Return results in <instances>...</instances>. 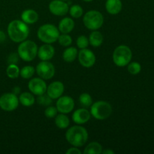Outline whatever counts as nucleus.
<instances>
[{"label":"nucleus","mask_w":154,"mask_h":154,"mask_svg":"<svg viewBox=\"0 0 154 154\" xmlns=\"http://www.w3.org/2000/svg\"><path fill=\"white\" fill-rule=\"evenodd\" d=\"M8 34L12 42L20 43L29 37V29L28 24L20 20H14L8 26Z\"/></svg>","instance_id":"obj_1"},{"label":"nucleus","mask_w":154,"mask_h":154,"mask_svg":"<svg viewBox=\"0 0 154 154\" xmlns=\"http://www.w3.org/2000/svg\"><path fill=\"white\" fill-rule=\"evenodd\" d=\"M89 134L87 129L81 125H76L69 128L66 132V138L73 147H81L88 141Z\"/></svg>","instance_id":"obj_2"},{"label":"nucleus","mask_w":154,"mask_h":154,"mask_svg":"<svg viewBox=\"0 0 154 154\" xmlns=\"http://www.w3.org/2000/svg\"><path fill=\"white\" fill-rule=\"evenodd\" d=\"M60 35L58 27L51 23L41 26L37 32L38 38L45 44H53L57 42Z\"/></svg>","instance_id":"obj_3"},{"label":"nucleus","mask_w":154,"mask_h":154,"mask_svg":"<svg viewBox=\"0 0 154 154\" xmlns=\"http://www.w3.org/2000/svg\"><path fill=\"white\" fill-rule=\"evenodd\" d=\"M20 58L25 62H31L35 60L38 54V46L31 40H25L20 42L17 48Z\"/></svg>","instance_id":"obj_4"},{"label":"nucleus","mask_w":154,"mask_h":154,"mask_svg":"<svg viewBox=\"0 0 154 154\" xmlns=\"http://www.w3.org/2000/svg\"><path fill=\"white\" fill-rule=\"evenodd\" d=\"M113 111L111 104L105 101H97L90 106V114L98 120H104L111 115Z\"/></svg>","instance_id":"obj_5"},{"label":"nucleus","mask_w":154,"mask_h":154,"mask_svg":"<svg viewBox=\"0 0 154 154\" xmlns=\"http://www.w3.org/2000/svg\"><path fill=\"white\" fill-rule=\"evenodd\" d=\"M132 58V51L126 45H119L115 48L113 53V62L118 67L126 66L130 63Z\"/></svg>","instance_id":"obj_6"},{"label":"nucleus","mask_w":154,"mask_h":154,"mask_svg":"<svg viewBox=\"0 0 154 154\" xmlns=\"http://www.w3.org/2000/svg\"><path fill=\"white\" fill-rule=\"evenodd\" d=\"M83 22L87 29L90 30H98L104 23V17L100 11L90 10L87 11L83 17Z\"/></svg>","instance_id":"obj_7"},{"label":"nucleus","mask_w":154,"mask_h":154,"mask_svg":"<svg viewBox=\"0 0 154 154\" xmlns=\"http://www.w3.org/2000/svg\"><path fill=\"white\" fill-rule=\"evenodd\" d=\"M19 99L13 93H6L0 97V108L5 111H13L19 105Z\"/></svg>","instance_id":"obj_8"},{"label":"nucleus","mask_w":154,"mask_h":154,"mask_svg":"<svg viewBox=\"0 0 154 154\" xmlns=\"http://www.w3.org/2000/svg\"><path fill=\"white\" fill-rule=\"evenodd\" d=\"M35 72L39 78L43 80H50L55 75V67L49 61H42L37 65Z\"/></svg>","instance_id":"obj_9"},{"label":"nucleus","mask_w":154,"mask_h":154,"mask_svg":"<svg viewBox=\"0 0 154 154\" xmlns=\"http://www.w3.org/2000/svg\"><path fill=\"white\" fill-rule=\"evenodd\" d=\"M78 61L84 68H91L95 65L96 57L94 53L88 48L81 49L78 54Z\"/></svg>","instance_id":"obj_10"},{"label":"nucleus","mask_w":154,"mask_h":154,"mask_svg":"<svg viewBox=\"0 0 154 154\" xmlns=\"http://www.w3.org/2000/svg\"><path fill=\"white\" fill-rule=\"evenodd\" d=\"M56 108L58 112L62 114H69L75 108V100L73 98L69 96H62L57 99Z\"/></svg>","instance_id":"obj_11"},{"label":"nucleus","mask_w":154,"mask_h":154,"mask_svg":"<svg viewBox=\"0 0 154 154\" xmlns=\"http://www.w3.org/2000/svg\"><path fill=\"white\" fill-rule=\"evenodd\" d=\"M28 87L30 93L38 96L46 93L48 87H47V84L45 80L41 78H34L29 81Z\"/></svg>","instance_id":"obj_12"},{"label":"nucleus","mask_w":154,"mask_h":154,"mask_svg":"<svg viewBox=\"0 0 154 154\" xmlns=\"http://www.w3.org/2000/svg\"><path fill=\"white\" fill-rule=\"evenodd\" d=\"M69 4L63 0H53L49 4V11L55 16H65L69 12Z\"/></svg>","instance_id":"obj_13"},{"label":"nucleus","mask_w":154,"mask_h":154,"mask_svg":"<svg viewBox=\"0 0 154 154\" xmlns=\"http://www.w3.org/2000/svg\"><path fill=\"white\" fill-rule=\"evenodd\" d=\"M64 84L61 81H54L47 87V94L52 99H57L64 93Z\"/></svg>","instance_id":"obj_14"},{"label":"nucleus","mask_w":154,"mask_h":154,"mask_svg":"<svg viewBox=\"0 0 154 154\" xmlns=\"http://www.w3.org/2000/svg\"><path fill=\"white\" fill-rule=\"evenodd\" d=\"M91 114L87 108H82L77 109L72 114V120L78 125H82L87 123L90 120Z\"/></svg>","instance_id":"obj_15"},{"label":"nucleus","mask_w":154,"mask_h":154,"mask_svg":"<svg viewBox=\"0 0 154 154\" xmlns=\"http://www.w3.org/2000/svg\"><path fill=\"white\" fill-rule=\"evenodd\" d=\"M55 54V48L51 44H45L38 48L37 56L42 61H49Z\"/></svg>","instance_id":"obj_16"},{"label":"nucleus","mask_w":154,"mask_h":154,"mask_svg":"<svg viewBox=\"0 0 154 154\" xmlns=\"http://www.w3.org/2000/svg\"><path fill=\"white\" fill-rule=\"evenodd\" d=\"M75 21L71 17H64L59 23L58 29L63 34H69L75 28Z\"/></svg>","instance_id":"obj_17"},{"label":"nucleus","mask_w":154,"mask_h":154,"mask_svg":"<svg viewBox=\"0 0 154 154\" xmlns=\"http://www.w3.org/2000/svg\"><path fill=\"white\" fill-rule=\"evenodd\" d=\"M123 8L121 0H107L105 2V9L108 14L116 15L120 13Z\"/></svg>","instance_id":"obj_18"},{"label":"nucleus","mask_w":154,"mask_h":154,"mask_svg":"<svg viewBox=\"0 0 154 154\" xmlns=\"http://www.w3.org/2000/svg\"><path fill=\"white\" fill-rule=\"evenodd\" d=\"M38 18V14L33 9H26L21 14V20L26 24L35 23Z\"/></svg>","instance_id":"obj_19"},{"label":"nucleus","mask_w":154,"mask_h":154,"mask_svg":"<svg viewBox=\"0 0 154 154\" xmlns=\"http://www.w3.org/2000/svg\"><path fill=\"white\" fill-rule=\"evenodd\" d=\"M104 38L102 33L98 30H93L89 37V43L93 48H99L103 43Z\"/></svg>","instance_id":"obj_20"},{"label":"nucleus","mask_w":154,"mask_h":154,"mask_svg":"<svg viewBox=\"0 0 154 154\" xmlns=\"http://www.w3.org/2000/svg\"><path fill=\"white\" fill-rule=\"evenodd\" d=\"M18 99H19L20 103L25 107L32 106L35 102L34 95L29 92H24V93H20Z\"/></svg>","instance_id":"obj_21"},{"label":"nucleus","mask_w":154,"mask_h":154,"mask_svg":"<svg viewBox=\"0 0 154 154\" xmlns=\"http://www.w3.org/2000/svg\"><path fill=\"white\" fill-rule=\"evenodd\" d=\"M78 51L75 47H67L63 53V59L66 63H72L76 60Z\"/></svg>","instance_id":"obj_22"},{"label":"nucleus","mask_w":154,"mask_h":154,"mask_svg":"<svg viewBox=\"0 0 154 154\" xmlns=\"http://www.w3.org/2000/svg\"><path fill=\"white\" fill-rule=\"evenodd\" d=\"M69 124H70V120L66 114L60 113L55 117V125L59 129H66L69 127Z\"/></svg>","instance_id":"obj_23"},{"label":"nucleus","mask_w":154,"mask_h":154,"mask_svg":"<svg viewBox=\"0 0 154 154\" xmlns=\"http://www.w3.org/2000/svg\"><path fill=\"white\" fill-rule=\"evenodd\" d=\"M102 146L97 141L90 142L84 149V154H100L102 153Z\"/></svg>","instance_id":"obj_24"},{"label":"nucleus","mask_w":154,"mask_h":154,"mask_svg":"<svg viewBox=\"0 0 154 154\" xmlns=\"http://www.w3.org/2000/svg\"><path fill=\"white\" fill-rule=\"evenodd\" d=\"M35 69L32 66H26L20 69V76L23 79H30L33 77Z\"/></svg>","instance_id":"obj_25"},{"label":"nucleus","mask_w":154,"mask_h":154,"mask_svg":"<svg viewBox=\"0 0 154 154\" xmlns=\"http://www.w3.org/2000/svg\"><path fill=\"white\" fill-rule=\"evenodd\" d=\"M79 102H80V105H81L83 108H90L92 104L93 103V98H92V96H90L89 93H82V94L80 95Z\"/></svg>","instance_id":"obj_26"},{"label":"nucleus","mask_w":154,"mask_h":154,"mask_svg":"<svg viewBox=\"0 0 154 154\" xmlns=\"http://www.w3.org/2000/svg\"><path fill=\"white\" fill-rule=\"evenodd\" d=\"M7 76L11 79H16L20 76V69L16 64H9L6 69Z\"/></svg>","instance_id":"obj_27"},{"label":"nucleus","mask_w":154,"mask_h":154,"mask_svg":"<svg viewBox=\"0 0 154 154\" xmlns=\"http://www.w3.org/2000/svg\"><path fill=\"white\" fill-rule=\"evenodd\" d=\"M71 17L73 18H80L83 16L84 9L79 5H73L69 9Z\"/></svg>","instance_id":"obj_28"},{"label":"nucleus","mask_w":154,"mask_h":154,"mask_svg":"<svg viewBox=\"0 0 154 154\" xmlns=\"http://www.w3.org/2000/svg\"><path fill=\"white\" fill-rule=\"evenodd\" d=\"M127 70L131 75H136L139 74L140 72H141V66L138 62H132V63L130 62L127 65Z\"/></svg>","instance_id":"obj_29"},{"label":"nucleus","mask_w":154,"mask_h":154,"mask_svg":"<svg viewBox=\"0 0 154 154\" xmlns=\"http://www.w3.org/2000/svg\"><path fill=\"white\" fill-rule=\"evenodd\" d=\"M58 42L61 46L63 47H69L72 43V38L69 34H63L60 35L58 38Z\"/></svg>","instance_id":"obj_30"},{"label":"nucleus","mask_w":154,"mask_h":154,"mask_svg":"<svg viewBox=\"0 0 154 154\" xmlns=\"http://www.w3.org/2000/svg\"><path fill=\"white\" fill-rule=\"evenodd\" d=\"M36 100H37V102L39 105L45 107L49 106L53 102V99L48 94H46V93L41 95V96H38V98Z\"/></svg>","instance_id":"obj_31"},{"label":"nucleus","mask_w":154,"mask_h":154,"mask_svg":"<svg viewBox=\"0 0 154 154\" xmlns=\"http://www.w3.org/2000/svg\"><path fill=\"white\" fill-rule=\"evenodd\" d=\"M77 46L80 49H84V48H87L89 45V38L85 35H80L79 37L77 38L76 41Z\"/></svg>","instance_id":"obj_32"},{"label":"nucleus","mask_w":154,"mask_h":154,"mask_svg":"<svg viewBox=\"0 0 154 154\" xmlns=\"http://www.w3.org/2000/svg\"><path fill=\"white\" fill-rule=\"evenodd\" d=\"M57 113H58L57 108L54 106H51V105L47 107L45 110V116L47 118L49 119L55 118L56 116L57 115Z\"/></svg>","instance_id":"obj_33"},{"label":"nucleus","mask_w":154,"mask_h":154,"mask_svg":"<svg viewBox=\"0 0 154 154\" xmlns=\"http://www.w3.org/2000/svg\"><path fill=\"white\" fill-rule=\"evenodd\" d=\"M19 58L17 53H12L8 57V64H17L19 61Z\"/></svg>","instance_id":"obj_34"},{"label":"nucleus","mask_w":154,"mask_h":154,"mask_svg":"<svg viewBox=\"0 0 154 154\" xmlns=\"http://www.w3.org/2000/svg\"><path fill=\"white\" fill-rule=\"evenodd\" d=\"M66 154H81V151L77 147H72L66 151Z\"/></svg>","instance_id":"obj_35"},{"label":"nucleus","mask_w":154,"mask_h":154,"mask_svg":"<svg viewBox=\"0 0 154 154\" xmlns=\"http://www.w3.org/2000/svg\"><path fill=\"white\" fill-rule=\"evenodd\" d=\"M12 93H13L14 94L17 95H17H19V94H20V93H21L20 87H18V86H16V87H14L13 88V90H12Z\"/></svg>","instance_id":"obj_36"},{"label":"nucleus","mask_w":154,"mask_h":154,"mask_svg":"<svg viewBox=\"0 0 154 154\" xmlns=\"http://www.w3.org/2000/svg\"><path fill=\"white\" fill-rule=\"evenodd\" d=\"M6 40V35L4 32L0 31V42H4Z\"/></svg>","instance_id":"obj_37"},{"label":"nucleus","mask_w":154,"mask_h":154,"mask_svg":"<svg viewBox=\"0 0 154 154\" xmlns=\"http://www.w3.org/2000/svg\"><path fill=\"white\" fill-rule=\"evenodd\" d=\"M115 152L112 150H110V149H107V150H102V153L103 154H114Z\"/></svg>","instance_id":"obj_38"},{"label":"nucleus","mask_w":154,"mask_h":154,"mask_svg":"<svg viewBox=\"0 0 154 154\" xmlns=\"http://www.w3.org/2000/svg\"><path fill=\"white\" fill-rule=\"evenodd\" d=\"M83 1L86 2H93V0H83Z\"/></svg>","instance_id":"obj_39"},{"label":"nucleus","mask_w":154,"mask_h":154,"mask_svg":"<svg viewBox=\"0 0 154 154\" xmlns=\"http://www.w3.org/2000/svg\"><path fill=\"white\" fill-rule=\"evenodd\" d=\"M63 1H69V0H63Z\"/></svg>","instance_id":"obj_40"}]
</instances>
